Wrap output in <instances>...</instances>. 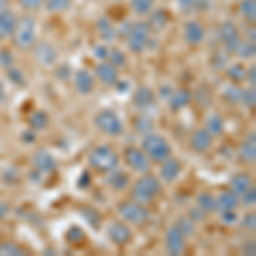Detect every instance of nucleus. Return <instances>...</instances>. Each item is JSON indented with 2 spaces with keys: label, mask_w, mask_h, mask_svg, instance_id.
Returning a JSON list of instances; mask_svg holds the SVG:
<instances>
[{
  "label": "nucleus",
  "mask_w": 256,
  "mask_h": 256,
  "mask_svg": "<svg viewBox=\"0 0 256 256\" xmlns=\"http://www.w3.org/2000/svg\"><path fill=\"white\" fill-rule=\"evenodd\" d=\"M6 254V256H22V254H28V250L16 242H10V241H4L0 242V256Z\"/></svg>",
  "instance_id": "34"
},
{
  "label": "nucleus",
  "mask_w": 256,
  "mask_h": 256,
  "mask_svg": "<svg viewBox=\"0 0 256 256\" xmlns=\"http://www.w3.org/2000/svg\"><path fill=\"white\" fill-rule=\"evenodd\" d=\"M84 218L94 227V229H98V224L101 222V217H99V214L96 212V210H90V208L84 210Z\"/></svg>",
  "instance_id": "50"
},
{
  "label": "nucleus",
  "mask_w": 256,
  "mask_h": 256,
  "mask_svg": "<svg viewBox=\"0 0 256 256\" xmlns=\"http://www.w3.org/2000/svg\"><path fill=\"white\" fill-rule=\"evenodd\" d=\"M67 241L70 242V244H76V246L82 244V242L86 241L84 230H82L79 226H72V227H70V229L67 230Z\"/></svg>",
  "instance_id": "38"
},
{
  "label": "nucleus",
  "mask_w": 256,
  "mask_h": 256,
  "mask_svg": "<svg viewBox=\"0 0 256 256\" xmlns=\"http://www.w3.org/2000/svg\"><path fill=\"white\" fill-rule=\"evenodd\" d=\"M181 169H183V166H181L180 160L168 158L166 160L160 162V178L166 183H174L181 174Z\"/></svg>",
  "instance_id": "19"
},
{
  "label": "nucleus",
  "mask_w": 256,
  "mask_h": 256,
  "mask_svg": "<svg viewBox=\"0 0 256 256\" xmlns=\"http://www.w3.org/2000/svg\"><path fill=\"white\" fill-rule=\"evenodd\" d=\"M123 159H125L126 166L135 172H140V174H146V172H150V159L146 156V152L138 147H126L125 152H123Z\"/></svg>",
  "instance_id": "9"
},
{
  "label": "nucleus",
  "mask_w": 256,
  "mask_h": 256,
  "mask_svg": "<svg viewBox=\"0 0 256 256\" xmlns=\"http://www.w3.org/2000/svg\"><path fill=\"white\" fill-rule=\"evenodd\" d=\"M142 150L150 159V162H162L168 158H171V146L162 135L158 134H148L142 140Z\"/></svg>",
  "instance_id": "4"
},
{
  "label": "nucleus",
  "mask_w": 256,
  "mask_h": 256,
  "mask_svg": "<svg viewBox=\"0 0 256 256\" xmlns=\"http://www.w3.org/2000/svg\"><path fill=\"white\" fill-rule=\"evenodd\" d=\"M238 158H239V162L246 164H254L256 160V134L251 132L248 137L242 140L241 147H239V152H238Z\"/></svg>",
  "instance_id": "16"
},
{
  "label": "nucleus",
  "mask_w": 256,
  "mask_h": 256,
  "mask_svg": "<svg viewBox=\"0 0 256 256\" xmlns=\"http://www.w3.org/2000/svg\"><path fill=\"white\" fill-rule=\"evenodd\" d=\"M94 125L99 132L108 137H120L123 134V123L120 116L111 110H102L94 116Z\"/></svg>",
  "instance_id": "7"
},
{
  "label": "nucleus",
  "mask_w": 256,
  "mask_h": 256,
  "mask_svg": "<svg viewBox=\"0 0 256 256\" xmlns=\"http://www.w3.org/2000/svg\"><path fill=\"white\" fill-rule=\"evenodd\" d=\"M108 62L120 70V68H125L126 67L128 58H126V55H125V52H123V50H120V48H110Z\"/></svg>",
  "instance_id": "35"
},
{
  "label": "nucleus",
  "mask_w": 256,
  "mask_h": 256,
  "mask_svg": "<svg viewBox=\"0 0 256 256\" xmlns=\"http://www.w3.org/2000/svg\"><path fill=\"white\" fill-rule=\"evenodd\" d=\"M178 229L181 230V232L184 234V236H192L193 232H195V222L192 220L190 217H183L178 220Z\"/></svg>",
  "instance_id": "44"
},
{
  "label": "nucleus",
  "mask_w": 256,
  "mask_h": 256,
  "mask_svg": "<svg viewBox=\"0 0 256 256\" xmlns=\"http://www.w3.org/2000/svg\"><path fill=\"white\" fill-rule=\"evenodd\" d=\"M106 181H108V184L114 192H123V190H126L128 184H130V176L123 171H118V168H116L114 171L108 172V180Z\"/></svg>",
  "instance_id": "28"
},
{
  "label": "nucleus",
  "mask_w": 256,
  "mask_h": 256,
  "mask_svg": "<svg viewBox=\"0 0 256 256\" xmlns=\"http://www.w3.org/2000/svg\"><path fill=\"white\" fill-rule=\"evenodd\" d=\"M152 36V31L148 28L147 22H132V28H130V32L126 36V44H128V50L135 55H140L147 50V44H148V40Z\"/></svg>",
  "instance_id": "5"
},
{
  "label": "nucleus",
  "mask_w": 256,
  "mask_h": 256,
  "mask_svg": "<svg viewBox=\"0 0 256 256\" xmlns=\"http://www.w3.org/2000/svg\"><path fill=\"white\" fill-rule=\"evenodd\" d=\"M18 24V16L10 9L0 10V40H7L12 36Z\"/></svg>",
  "instance_id": "20"
},
{
  "label": "nucleus",
  "mask_w": 256,
  "mask_h": 256,
  "mask_svg": "<svg viewBox=\"0 0 256 256\" xmlns=\"http://www.w3.org/2000/svg\"><path fill=\"white\" fill-rule=\"evenodd\" d=\"M241 204L239 195L234 193L232 190H227V192L220 193V196L217 198V210L218 212H226V210H236Z\"/></svg>",
  "instance_id": "25"
},
{
  "label": "nucleus",
  "mask_w": 256,
  "mask_h": 256,
  "mask_svg": "<svg viewBox=\"0 0 256 256\" xmlns=\"http://www.w3.org/2000/svg\"><path fill=\"white\" fill-rule=\"evenodd\" d=\"M180 9L186 14L192 12H207L212 6V0H176Z\"/></svg>",
  "instance_id": "27"
},
{
  "label": "nucleus",
  "mask_w": 256,
  "mask_h": 256,
  "mask_svg": "<svg viewBox=\"0 0 256 256\" xmlns=\"http://www.w3.org/2000/svg\"><path fill=\"white\" fill-rule=\"evenodd\" d=\"M14 64H16L14 53H12L9 48L0 50V67H2L4 70H7V68L14 67Z\"/></svg>",
  "instance_id": "42"
},
{
  "label": "nucleus",
  "mask_w": 256,
  "mask_h": 256,
  "mask_svg": "<svg viewBox=\"0 0 256 256\" xmlns=\"http://www.w3.org/2000/svg\"><path fill=\"white\" fill-rule=\"evenodd\" d=\"M171 94H172L171 88H166V86H164V88H160V96H162V99H169Z\"/></svg>",
  "instance_id": "61"
},
{
  "label": "nucleus",
  "mask_w": 256,
  "mask_h": 256,
  "mask_svg": "<svg viewBox=\"0 0 256 256\" xmlns=\"http://www.w3.org/2000/svg\"><path fill=\"white\" fill-rule=\"evenodd\" d=\"M166 250L172 256H180L186 251V236L178 229V226H172L166 232Z\"/></svg>",
  "instance_id": "11"
},
{
  "label": "nucleus",
  "mask_w": 256,
  "mask_h": 256,
  "mask_svg": "<svg viewBox=\"0 0 256 256\" xmlns=\"http://www.w3.org/2000/svg\"><path fill=\"white\" fill-rule=\"evenodd\" d=\"M118 214L122 216V218L126 224H134V226H144V224H147L148 218H150V214H148L146 205L138 204V202H135V200H128V202L120 204Z\"/></svg>",
  "instance_id": "6"
},
{
  "label": "nucleus",
  "mask_w": 256,
  "mask_h": 256,
  "mask_svg": "<svg viewBox=\"0 0 256 256\" xmlns=\"http://www.w3.org/2000/svg\"><path fill=\"white\" fill-rule=\"evenodd\" d=\"M96 31L99 34V38L102 41H106V43H111V41L116 40V28H114V24L111 22V19H108V18L98 19Z\"/></svg>",
  "instance_id": "24"
},
{
  "label": "nucleus",
  "mask_w": 256,
  "mask_h": 256,
  "mask_svg": "<svg viewBox=\"0 0 256 256\" xmlns=\"http://www.w3.org/2000/svg\"><path fill=\"white\" fill-rule=\"evenodd\" d=\"M108 238L113 244L126 246L134 239V232H132V229L128 227L126 222H113L108 229Z\"/></svg>",
  "instance_id": "12"
},
{
  "label": "nucleus",
  "mask_w": 256,
  "mask_h": 256,
  "mask_svg": "<svg viewBox=\"0 0 256 256\" xmlns=\"http://www.w3.org/2000/svg\"><path fill=\"white\" fill-rule=\"evenodd\" d=\"M89 164L94 171L101 172V174H108L120 166V156L113 147L98 146L89 154Z\"/></svg>",
  "instance_id": "3"
},
{
  "label": "nucleus",
  "mask_w": 256,
  "mask_h": 256,
  "mask_svg": "<svg viewBox=\"0 0 256 256\" xmlns=\"http://www.w3.org/2000/svg\"><path fill=\"white\" fill-rule=\"evenodd\" d=\"M198 208L204 210L205 214H210V212H216L217 210V198L208 192H204L198 195Z\"/></svg>",
  "instance_id": "30"
},
{
  "label": "nucleus",
  "mask_w": 256,
  "mask_h": 256,
  "mask_svg": "<svg viewBox=\"0 0 256 256\" xmlns=\"http://www.w3.org/2000/svg\"><path fill=\"white\" fill-rule=\"evenodd\" d=\"M246 67L241 64H234L232 67H229L227 70V77L230 79L232 84H241V82L246 80Z\"/></svg>",
  "instance_id": "37"
},
{
  "label": "nucleus",
  "mask_w": 256,
  "mask_h": 256,
  "mask_svg": "<svg viewBox=\"0 0 256 256\" xmlns=\"http://www.w3.org/2000/svg\"><path fill=\"white\" fill-rule=\"evenodd\" d=\"M241 102L246 106V108H250V110H253V108H254V104H256V92H254V88H250V89H244V90H242Z\"/></svg>",
  "instance_id": "45"
},
{
  "label": "nucleus",
  "mask_w": 256,
  "mask_h": 256,
  "mask_svg": "<svg viewBox=\"0 0 256 256\" xmlns=\"http://www.w3.org/2000/svg\"><path fill=\"white\" fill-rule=\"evenodd\" d=\"M205 216H207V214H205L204 210H200V208H196V210L192 208V210H190V218H192L195 224H196V222H200V220H204Z\"/></svg>",
  "instance_id": "55"
},
{
  "label": "nucleus",
  "mask_w": 256,
  "mask_h": 256,
  "mask_svg": "<svg viewBox=\"0 0 256 256\" xmlns=\"http://www.w3.org/2000/svg\"><path fill=\"white\" fill-rule=\"evenodd\" d=\"M160 192H162V186H160V181L156 176L146 172L142 178H138L135 181L134 188H132V200L138 202V204L148 205L156 200Z\"/></svg>",
  "instance_id": "2"
},
{
  "label": "nucleus",
  "mask_w": 256,
  "mask_h": 256,
  "mask_svg": "<svg viewBox=\"0 0 256 256\" xmlns=\"http://www.w3.org/2000/svg\"><path fill=\"white\" fill-rule=\"evenodd\" d=\"M55 76H56V79H58V80L67 82V80L72 79V68H70V65H67V64H62V65L56 67Z\"/></svg>",
  "instance_id": "47"
},
{
  "label": "nucleus",
  "mask_w": 256,
  "mask_h": 256,
  "mask_svg": "<svg viewBox=\"0 0 256 256\" xmlns=\"http://www.w3.org/2000/svg\"><path fill=\"white\" fill-rule=\"evenodd\" d=\"M238 55L241 56L242 60L254 58V55H256L254 41H244V43L241 41V44H239V48H238Z\"/></svg>",
  "instance_id": "39"
},
{
  "label": "nucleus",
  "mask_w": 256,
  "mask_h": 256,
  "mask_svg": "<svg viewBox=\"0 0 256 256\" xmlns=\"http://www.w3.org/2000/svg\"><path fill=\"white\" fill-rule=\"evenodd\" d=\"M19 6L22 7L26 12H34V10H40L41 7L44 6V0H18Z\"/></svg>",
  "instance_id": "46"
},
{
  "label": "nucleus",
  "mask_w": 256,
  "mask_h": 256,
  "mask_svg": "<svg viewBox=\"0 0 256 256\" xmlns=\"http://www.w3.org/2000/svg\"><path fill=\"white\" fill-rule=\"evenodd\" d=\"M94 58L99 60V62H106L108 60V55H110V48L106 44H96L94 46Z\"/></svg>",
  "instance_id": "49"
},
{
  "label": "nucleus",
  "mask_w": 256,
  "mask_h": 256,
  "mask_svg": "<svg viewBox=\"0 0 256 256\" xmlns=\"http://www.w3.org/2000/svg\"><path fill=\"white\" fill-rule=\"evenodd\" d=\"M246 80H250L251 88H254V84H256V67L254 65H251V67L246 70Z\"/></svg>",
  "instance_id": "57"
},
{
  "label": "nucleus",
  "mask_w": 256,
  "mask_h": 256,
  "mask_svg": "<svg viewBox=\"0 0 256 256\" xmlns=\"http://www.w3.org/2000/svg\"><path fill=\"white\" fill-rule=\"evenodd\" d=\"M7 77H9V80L12 82V84L19 86V88L26 86V77H24V74L20 72L19 68H16V67L7 68Z\"/></svg>",
  "instance_id": "43"
},
{
  "label": "nucleus",
  "mask_w": 256,
  "mask_h": 256,
  "mask_svg": "<svg viewBox=\"0 0 256 256\" xmlns=\"http://www.w3.org/2000/svg\"><path fill=\"white\" fill-rule=\"evenodd\" d=\"M74 0H44V9L50 14H62L72 7Z\"/></svg>",
  "instance_id": "32"
},
{
  "label": "nucleus",
  "mask_w": 256,
  "mask_h": 256,
  "mask_svg": "<svg viewBox=\"0 0 256 256\" xmlns=\"http://www.w3.org/2000/svg\"><path fill=\"white\" fill-rule=\"evenodd\" d=\"M239 9H241V14H242V18H244L246 22L254 24V20H256V0H242L241 6H239Z\"/></svg>",
  "instance_id": "36"
},
{
  "label": "nucleus",
  "mask_w": 256,
  "mask_h": 256,
  "mask_svg": "<svg viewBox=\"0 0 256 256\" xmlns=\"http://www.w3.org/2000/svg\"><path fill=\"white\" fill-rule=\"evenodd\" d=\"M241 251H242V254L254 256V254H256V244H254V241H246Z\"/></svg>",
  "instance_id": "56"
},
{
  "label": "nucleus",
  "mask_w": 256,
  "mask_h": 256,
  "mask_svg": "<svg viewBox=\"0 0 256 256\" xmlns=\"http://www.w3.org/2000/svg\"><path fill=\"white\" fill-rule=\"evenodd\" d=\"M241 96H242V89L238 88V84H232V86H227L224 89V98L230 104H238L241 102Z\"/></svg>",
  "instance_id": "40"
},
{
  "label": "nucleus",
  "mask_w": 256,
  "mask_h": 256,
  "mask_svg": "<svg viewBox=\"0 0 256 256\" xmlns=\"http://www.w3.org/2000/svg\"><path fill=\"white\" fill-rule=\"evenodd\" d=\"M218 38H220L222 44H224V52L227 55H236L238 48L241 44V32L236 28V24L230 22V20H226L224 24L218 30Z\"/></svg>",
  "instance_id": "8"
},
{
  "label": "nucleus",
  "mask_w": 256,
  "mask_h": 256,
  "mask_svg": "<svg viewBox=\"0 0 256 256\" xmlns=\"http://www.w3.org/2000/svg\"><path fill=\"white\" fill-rule=\"evenodd\" d=\"M74 84H76L77 92L82 94V96H89V94H92L94 88H96V77L89 70L82 68L74 76Z\"/></svg>",
  "instance_id": "17"
},
{
  "label": "nucleus",
  "mask_w": 256,
  "mask_h": 256,
  "mask_svg": "<svg viewBox=\"0 0 256 256\" xmlns=\"http://www.w3.org/2000/svg\"><path fill=\"white\" fill-rule=\"evenodd\" d=\"M4 101H6V92H4L2 88H0V104H4Z\"/></svg>",
  "instance_id": "63"
},
{
  "label": "nucleus",
  "mask_w": 256,
  "mask_h": 256,
  "mask_svg": "<svg viewBox=\"0 0 256 256\" xmlns=\"http://www.w3.org/2000/svg\"><path fill=\"white\" fill-rule=\"evenodd\" d=\"M229 186L234 193H238V195L241 196L242 193L253 186V180H251V176L248 174V172H239V174L230 178Z\"/></svg>",
  "instance_id": "26"
},
{
  "label": "nucleus",
  "mask_w": 256,
  "mask_h": 256,
  "mask_svg": "<svg viewBox=\"0 0 256 256\" xmlns=\"http://www.w3.org/2000/svg\"><path fill=\"white\" fill-rule=\"evenodd\" d=\"M32 166L36 171H40L41 174H48V172L56 171V159L50 154L44 148H38V150L32 154Z\"/></svg>",
  "instance_id": "13"
},
{
  "label": "nucleus",
  "mask_w": 256,
  "mask_h": 256,
  "mask_svg": "<svg viewBox=\"0 0 256 256\" xmlns=\"http://www.w3.org/2000/svg\"><path fill=\"white\" fill-rule=\"evenodd\" d=\"M10 212V207L7 204H0V220H2L4 217H7V214Z\"/></svg>",
  "instance_id": "60"
},
{
  "label": "nucleus",
  "mask_w": 256,
  "mask_h": 256,
  "mask_svg": "<svg viewBox=\"0 0 256 256\" xmlns=\"http://www.w3.org/2000/svg\"><path fill=\"white\" fill-rule=\"evenodd\" d=\"M190 146L195 152L198 154H205V152H208L210 148L214 146V137L208 134L205 128H200V130H196L195 134L192 135V138H190Z\"/></svg>",
  "instance_id": "18"
},
{
  "label": "nucleus",
  "mask_w": 256,
  "mask_h": 256,
  "mask_svg": "<svg viewBox=\"0 0 256 256\" xmlns=\"http://www.w3.org/2000/svg\"><path fill=\"white\" fill-rule=\"evenodd\" d=\"M227 64V53L222 55V52H217L216 55L212 56V67L214 68H224Z\"/></svg>",
  "instance_id": "52"
},
{
  "label": "nucleus",
  "mask_w": 256,
  "mask_h": 256,
  "mask_svg": "<svg viewBox=\"0 0 256 256\" xmlns=\"http://www.w3.org/2000/svg\"><path fill=\"white\" fill-rule=\"evenodd\" d=\"M114 88H116L118 89V92H126V90L128 89H130V82H125V80H120L118 79V82H116V84H114Z\"/></svg>",
  "instance_id": "59"
},
{
  "label": "nucleus",
  "mask_w": 256,
  "mask_h": 256,
  "mask_svg": "<svg viewBox=\"0 0 256 256\" xmlns=\"http://www.w3.org/2000/svg\"><path fill=\"white\" fill-rule=\"evenodd\" d=\"M134 104L138 110H147L150 106L156 104V96L154 90L147 86H140V88L134 92Z\"/></svg>",
  "instance_id": "21"
},
{
  "label": "nucleus",
  "mask_w": 256,
  "mask_h": 256,
  "mask_svg": "<svg viewBox=\"0 0 256 256\" xmlns=\"http://www.w3.org/2000/svg\"><path fill=\"white\" fill-rule=\"evenodd\" d=\"M156 0H130V7L132 10L135 12L140 18H146V16L150 14L154 10Z\"/></svg>",
  "instance_id": "31"
},
{
  "label": "nucleus",
  "mask_w": 256,
  "mask_h": 256,
  "mask_svg": "<svg viewBox=\"0 0 256 256\" xmlns=\"http://www.w3.org/2000/svg\"><path fill=\"white\" fill-rule=\"evenodd\" d=\"M183 34H184V40H186L188 44H192V46H200V44L205 41L207 32H205V28L200 20H188V22L184 24Z\"/></svg>",
  "instance_id": "15"
},
{
  "label": "nucleus",
  "mask_w": 256,
  "mask_h": 256,
  "mask_svg": "<svg viewBox=\"0 0 256 256\" xmlns=\"http://www.w3.org/2000/svg\"><path fill=\"white\" fill-rule=\"evenodd\" d=\"M242 229L244 230H250V232H254L256 229V216L254 214H248V216L242 218Z\"/></svg>",
  "instance_id": "51"
},
{
  "label": "nucleus",
  "mask_w": 256,
  "mask_h": 256,
  "mask_svg": "<svg viewBox=\"0 0 256 256\" xmlns=\"http://www.w3.org/2000/svg\"><path fill=\"white\" fill-rule=\"evenodd\" d=\"M32 53H34L36 62L41 65V67H55L56 62H58V52L48 41H40V43H34L32 46Z\"/></svg>",
  "instance_id": "10"
},
{
  "label": "nucleus",
  "mask_w": 256,
  "mask_h": 256,
  "mask_svg": "<svg viewBox=\"0 0 256 256\" xmlns=\"http://www.w3.org/2000/svg\"><path fill=\"white\" fill-rule=\"evenodd\" d=\"M94 74H96V79H99V82L104 86H108V88H114V84L118 82L120 76H118V68L114 67V65H111L108 60L106 62H99L96 65V70H94Z\"/></svg>",
  "instance_id": "14"
},
{
  "label": "nucleus",
  "mask_w": 256,
  "mask_h": 256,
  "mask_svg": "<svg viewBox=\"0 0 256 256\" xmlns=\"http://www.w3.org/2000/svg\"><path fill=\"white\" fill-rule=\"evenodd\" d=\"M135 130H137L138 134H144V135L152 134V130H154V122L147 116H138L137 120H135Z\"/></svg>",
  "instance_id": "41"
},
{
  "label": "nucleus",
  "mask_w": 256,
  "mask_h": 256,
  "mask_svg": "<svg viewBox=\"0 0 256 256\" xmlns=\"http://www.w3.org/2000/svg\"><path fill=\"white\" fill-rule=\"evenodd\" d=\"M224 128H226L224 118L217 113L210 114V116L207 118V122H205V130H207L212 137H220V135L224 134Z\"/></svg>",
  "instance_id": "29"
},
{
  "label": "nucleus",
  "mask_w": 256,
  "mask_h": 256,
  "mask_svg": "<svg viewBox=\"0 0 256 256\" xmlns=\"http://www.w3.org/2000/svg\"><path fill=\"white\" fill-rule=\"evenodd\" d=\"M118 2H120V0H118Z\"/></svg>",
  "instance_id": "64"
},
{
  "label": "nucleus",
  "mask_w": 256,
  "mask_h": 256,
  "mask_svg": "<svg viewBox=\"0 0 256 256\" xmlns=\"http://www.w3.org/2000/svg\"><path fill=\"white\" fill-rule=\"evenodd\" d=\"M192 99H193V94L190 92L188 89L172 90V94L169 96V108H171V111L178 113V111L186 108L190 102H192Z\"/></svg>",
  "instance_id": "22"
},
{
  "label": "nucleus",
  "mask_w": 256,
  "mask_h": 256,
  "mask_svg": "<svg viewBox=\"0 0 256 256\" xmlns=\"http://www.w3.org/2000/svg\"><path fill=\"white\" fill-rule=\"evenodd\" d=\"M222 216V220L226 222V224H236L238 222V212L236 210H226V212H220Z\"/></svg>",
  "instance_id": "54"
},
{
  "label": "nucleus",
  "mask_w": 256,
  "mask_h": 256,
  "mask_svg": "<svg viewBox=\"0 0 256 256\" xmlns=\"http://www.w3.org/2000/svg\"><path fill=\"white\" fill-rule=\"evenodd\" d=\"M50 123V118H48V113L44 111H34V113L30 116V128L34 132H41L48 126Z\"/></svg>",
  "instance_id": "33"
},
{
  "label": "nucleus",
  "mask_w": 256,
  "mask_h": 256,
  "mask_svg": "<svg viewBox=\"0 0 256 256\" xmlns=\"http://www.w3.org/2000/svg\"><path fill=\"white\" fill-rule=\"evenodd\" d=\"M242 202L241 204L244 205V207H254V204H256V190L254 186H251L248 192L242 193Z\"/></svg>",
  "instance_id": "48"
},
{
  "label": "nucleus",
  "mask_w": 256,
  "mask_h": 256,
  "mask_svg": "<svg viewBox=\"0 0 256 256\" xmlns=\"http://www.w3.org/2000/svg\"><path fill=\"white\" fill-rule=\"evenodd\" d=\"M12 44L19 52H30L36 43V20L31 16H22L18 18L16 30L10 36Z\"/></svg>",
  "instance_id": "1"
},
{
  "label": "nucleus",
  "mask_w": 256,
  "mask_h": 256,
  "mask_svg": "<svg viewBox=\"0 0 256 256\" xmlns=\"http://www.w3.org/2000/svg\"><path fill=\"white\" fill-rule=\"evenodd\" d=\"M169 20H171V16L168 14L166 10L162 9H154L148 14V28H150L152 32H159L164 31L169 26Z\"/></svg>",
  "instance_id": "23"
},
{
  "label": "nucleus",
  "mask_w": 256,
  "mask_h": 256,
  "mask_svg": "<svg viewBox=\"0 0 256 256\" xmlns=\"http://www.w3.org/2000/svg\"><path fill=\"white\" fill-rule=\"evenodd\" d=\"M90 183H92V176H90L89 171H84L79 178V181H77V186L80 190H88L90 188Z\"/></svg>",
  "instance_id": "53"
},
{
  "label": "nucleus",
  "mask_w": 256,
  "mask_h": 256,
  "mask_svg": "<svg viewBox=\"0 0 256 256\" xmlns=\"http://www.w3.org/2000/svg\"><path fill=\"white\" fill-rule=\"evenodd\" d=\"M34 134H36L34 130H26V132H22V137H20V138H22L26 144H32L36 140V135Z\"/></svg>",
  "instance_id": "58"
},
{
  "label": "nucleus",
  "mask_w": 256,
  "mask_h": 256,
  "mask_svg": "<svg viewBox=\"0 0 256 256\" xmlns=\"http://www.w3.org/2000/svg\"><path fill=\"white\" fill-rule=\"evenodd\" d=\"M9 6H10V0H0V10L9 9Z\"/></svg>",
  "instance_id": "62"
}]
</instances>
